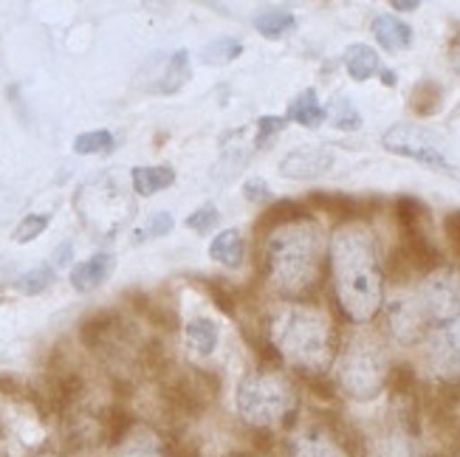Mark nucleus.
Instances as JSON below:
<instances>
[{
    "label": "nucleus",
    "instance_id": "nucleus-1",
    "mask_svg": "<svg viewBox=\"0 0 460 457\" xmlns=\"http://www.w3.org/2000/svg\"><path fill=\"white\" fill-rule=\"evenodd\" d=\"M333 291L342 313L353 322H370L382 308V266L367 229L342 226L331 241Z\"/></svg>",
    "mask_w": 460,
    "mask_h": 457
},
{
    "label": "nucleus",
    "instance_id": "nucleus-2",
    "mask_svg": "<svg viewBox=\"0 0 460 457\" xmlns=\"http://www.w3.org/2000/svg\"><path fill=\"white\" fill-rule=\"evenodd\" d=\"M269 342L296 370L323 375L333 362V325L316 308L279 305L269 320Z\"/></svg>",
    "mask_w": 460,
    "mask_h": 457
},
{
    "label": "nucleus",
    "instance_id": "nucleus-3",
    "mask_svg": "<svg viewBox=\"0 0 460 457\" xmlns=\"http://www.w3.org/2000/svg\"><path fill=\"white\" fill-rule=\"evenodd\" d=\"M323 268V232L311 221L279 226L266 243V274L279 294L299 296L316 286Z\"/></svg>",
    "mask_w": 460,
    "mask_h": 457
},
{
    "label": "nucleus",
    "instance_id": "nucleus-4",
    "mask_svg": "<svg viewBox=\"0 0 460 457\" xmlns=\"http://www.w3.org/2000/svg\"><path fill=\"white\" fill-rule=\"evenodd\" d=\"M339 387H342L356 401H373L385 390L390 379L387 353L378 336L373 333H356L350 345L345 347L336 370Z\"/></svg>",
    "mask_w": 460,
    "mask_h": 457
},
{
    "label": "nucleus",
    "instance_id": "nucleus-5",
    "mask_svg": "<svg viewBox=\"0 0 460 457\" xmlns=\"http://www.w3.org/2000/svg\"><path fill=\"white\" fill-rule=\"evenodd\" d=\"M296 409L294 387L277 373H252L237 384V412L249 426L271 429Z\"/></svg>",
    "mask_w": 460,
    "mask_h": 457
},
{
    "label": "nucleus",
    "instance_id": "nucleus-6",
    "mask_svg": "<svg viewBox=\"0 0 460 457\" xmlns=\"http://www.w3.org/2000/svg\"><path fill=\"white\" fill-rule=\"evenodd\" d=\"M382 145L395 153V155H404V158H412V162L424 164L429 170H438V172H447V175H455L457 167L449 158V150H447V142L441 136H435L432 130L427 127H415V125H393Z\"/></svg>",
    "mask_w": 460,
    "mask_h": 457
},
{
    "label": "nucleus",
    "instance_id": "nucleus-7",
    "mask_svg": "<svg viewBox=\"0 0 460 457\" xmlns=\"http://www.w3.org/2000/svg\"><path fill=\"white\" fill-rule=\"evenodd\" d=\"M429 365L447 384L460 382V313L444 316L427 325Z\"/></svg>",
    "mask_w": 460,
    "mask_h": 457
},
{
    "label": "nucleus",
    "instance_id": "nucleus-8",
    "mask_svg": "<svg viewBox=\"0 0 460 457\" xmlns=\"http://www.w3.org/2000/svg\"><path fill=\"white\" fill-rule=\"evenodd\" d=\"M387 320H390V330L402 345H415L427 339V316H424V305L415 294H402L395 296L387 308Z\"/></svg>",
    "mask_w": 460,
    "mask_h": 457
},
{
    "label": "nucleus",
    "instance_id": "nucleus-9",
    "mask_svg": "<svg viewBox=\"0 0 460 457\" xmlns=\"http://www.w3.org/2000/svg\"><path fill=\"white\" fill-rule=\"evenodd\" d=\"M142 74L150 79L147 88L153 93H175L190 79V54L184 48H178L172 54H155L142 68Z\"/></svg>",
    "mask_w": 460,
    "mask_h": 457
},
{
    "label": "nucleus",
    "instance_id": "nucleus-10",
    "mask_svg": "<svg viewBox=\"0 0 460 457\" xmlns=\"http://www.w3.org/2000/svg\"><path fill=\"white\" fill-rule=\"evenodd\" d=\"M333 167V150L325 145H311V147H296L291 150L283 162H279V172L294 181H305V178H316Z\"/></svg>",
    "mask_w": 460,
    "mask_h": 457
},
{
    "label": "nucleus",
    "instance_id": "nucleus-11",
    "mask_svg": "<svg viewBox=\"0 0 460 457\" xmlns=\"http://www.w3.org/2000/svg\"><path fill=\"white\" fill-rule=\"evenodd\" d=\"M167 395V401L172 409L178 412H187V415H195V412H201L207 407V373H184V375H178V379H172L164 390Z\"/></svg>",
    "mask_w": 460,
    "mask_h": 457
},
{
    "label": "nucleus",
    "instance_id": "nucleus-12",
    "mask_svg": "<svg viewBox=\"0 0 460 457\" xmlns=\"http://www.w3.org/2000/svg\"><path fill=\"white\" fill-rule=\"evenodd\" d=\"M291 457H350L345 446L336 441V435L325 426H303L291 438Z\"/></svg>",
    "mask_w": 460,
    "mask_h": 457
},
{
    "label": "nucleus",
    "instance_id": "nucleus-13",
    "mask_svg": "<svg viewBox=\"0 0 460 457\" xmlns=\"http://www.w3.org/2000/svg\"><path fill=\"white\" fill-rule=\"evenodd\" d=\"M113 457H170V452L164 449L162 438L153 429L133 424L125 438L116 444Z\"/></svg>",
    "mask_w": 460,
    "mask_h": 457
},
{
    "label": "nucleus",
    "instance_id": "nucleus-14",
    "mask_svg": "<svg viewBox=\"0 0 460 457\" xmlns=\"http://www.w3.org/2000/svg\"><path fill=\"white\" fill-rule=\"evenodd\" d=\"M113 266H116V260H113V254H108V251H99V254L88 257V260L76 263L74 271H71L74 291L88 294V291L99 288L113 274Z\"/></svg>",
    "mask_w": 460,
    "mask_h": 457
},
{
    "label": "nucleus",
    "instance_id": "nucleus-15",
    "mask_svg": "<svg viewBox=\"0 0 460 457\" xmlns=\"http://www.w3.org/2000/svg\"><path fill=\"white\" fill-rule=\"evenodd\" d=\"M373 37L378 40V46H385L387 51H404L412 43V29L395 14H378L373 20Z\"/></svg>",
    "mask_w": 460,
    "mask_h": 457
},
{
    "label": "nucleus",
    "instance_id": "nucleus-16",
    "mask_svg": "<svg viewBox=\"0 0 460 457\" xmlns=\"http://www.w3.org/2000/svg\"><path fill=\"white\" fill-rule=\"evenodd\" d=\"M243 254H246V243H243V234L237 229H226L215 237L209 243V257L215 263H221L226 268H240L243 266Z\"/></svg>",
    "mask_w": 460,
    "mask_h": 457
},
{
    "label": "nucleus",
    "instance_id": "nucleus-17",
    "mask_svg": "<svg viewBox=\"0 0 460 457\" xmlns=\"http://www.w3.org/2000/svg\"><path fill=\"white\" fill-rule=\"evenodd\" d=\"M133 189L138 195H155L175 184V170L172 167H133Z\"/></svg>",
    "mask_w": 460,
    "mask_h": 457
},
{
    "label": "nucleus",
    "instance_id": "nucleus-18",
    "mask_svg": "<svg viewBox=\"0 0 460 457\" xmlns=\"http://www.w3.org/2000/svg\"><path fill=\"white\" fill-rule=\"evenodd\" d=\"M288 119H291V122H296V125H303V127H319L328 116H325V108L319 105L316 91L308 88V91H303V93H299V96L294 99V102H291Z\"/></svg>",
    "mask_w": 460,
    "mask_h": 457
},
{
    "label": "nucleus",
    "instance_id": "nucleus-19",
    "mask_svg": "<svg viewBox=\"0 0 460 457\" xmlns=\"http://www.w3.org/2000/svg\"><path fill=\"white\" fill-rule=\"evenodd\" d=\"M187 336V345L192 353L198 356H209L215 347H217V339H221V330H217V325L212 320H207V316H198V320H192L184 330Z\"/></svg>",
    "mask_w": 460,
    "mask_h": 457
},
{
    "label": "nucleus",
    "instance_id": "nucleus-20",
    "mask_svg": "<svg viewBox=\"0 0 460 457\" xmlns=\"http://www.w3.org/2000/svg\"><path fill=\"white\" fill-rule=\"evenodd\" d=\"M345 68H348V74L356 79V83H365V79H370L378 68H382V63H378V54L370 46L353 43L345 51Z\"/></svg>",
    "mask_w": 460,
    "mask_h": 457
},
{
    "label": "nucleus",
    "instance_id": "nucleus-21",
    "mask_svg": "<svg viewBox=\"0 0 460 457\" xmlns=\"http://www.w3.org/2000/svg\"><path fill=\"white\" fill-rule=\"evenodd\" d=\"M296 221H308V212H305V207L303 204H296V201H277V204H271L269 209H266V215H263V221H260V232H274V229H279V226H288V224H296Z\"/></svg>",
    "mask_w": 460,
    "mask_h": 457
},
{
    "label": "nucleus",
    "instance_id": "nucleus-22",
    "mask_svg": "<svg viewBox=\"0 0 460 457\" xmlns=\"http://www.w3.org/2000/svg\"><path fill=\"white\" fill-rule=\"evenodd\" d=\"M441 105H444V88L432 83V79H421L410 93V108L418 116H435L441 110Z\"/></svg>",
    "mask_w": 460,
    "mask_h": 457
},
{
    "label": "nucleus",
    "instance_id": "nucleus-23",
    "mask_svg": "<svg viewBox=\"0 0 460 457\" xmlns=\"http://www.w3.org/2000/svg\"><path fill=\"white\" fill-rule=\"evenodd\" d=\"M314 204L333 215V217H356L358 212H362V204L356 201V198L350 195H336V192H316L314 195Z\"/></svg>",
    "mask_w": 460,
    "mask_h": 457
},
{
    "label": "nucleus",
    "instance_id": "nucleus-24",
    "mask_svg": "<svg viewBox=\"0 0 460 457\" xmlns=\"http://www.w3.org/2000/svg\"><path fill=\"white\" fill-rule=\"evenodd\" d=\"M294 26V14L288 9H263L254 14V29L266 37H279Z\"/></svg>",
    "mask_w": 460,
    "mask_h": 457
},
{
    "label": "nucleus",
    "instance_id": "nucleus-25",
    "mask_svg": "<svg viewBox=\"0 0 460 457\" xmlns=\"http://www.w3.org/2000/svg\"><path fill=\"white\" fill-rule=\"evenodd\" d=\"M325 116L331 119V125L336 130H358L362 127V113L353 108V102L348 96H336L331 102V108L325 110Z\"/></svg>",
    "mask_w": 460,
    "mask_h": 457
},
{
    "label": "nucleus",
    "instance_id": "nucleus-26",
    "mask_svg": "<svg viewBox=\"0 0 460 457\" xmlns=\"http://www.w3.org/2000/svg\"><path fill=\"white\" fill-rule=\"evenodd\" d=\"M116 145L113 133L108 130H91V133H83L74 138V153L79 155H96V153H111Z\"/></svg>",
    "mask_w": 460,
    "mask_h": 457
},
{
    "label": "nucleus",
    "instance_id": "nucleus-27",
    "mask_svg": "<svg viewBox=\"0 0 460 457\" xmlns=\"http://www.w3.org/2000/svg\"><path fill=\"white\" fill-rule=\"evenodd\" d=\"M367 457H412V454H410V444L402 432H387L370 444Z\"/></svg>",
    "mask_w": 460,
    "mask_h": 457
},
{
    "label": "nucleus",
    "instance_id": "nucleus-28",
    "mask_svg": "<svg viewBox=\"0 0 460 457\" xmlns=\"http://www.w3.org/2000/svg\"><path fill=\"white\" fill-rule=\"evenodd\" d=\"M172 232V215L170 212H153L147 221L133 232V243H147L155 237H164Z\"/></svg>",
    "mask_w": 460,
    "mask_h": 457
},
{
    "label": "nucleus",
    "instance_id": "nucleus-29",
    "mask_svg": "<svg viewBox=\"0 0 460 457\" xmlns=\"http://www.w3.org/2000/svg\"><path fill=\"white\" fill-rule=\"evenodd\" d=\"M51 283H54V268H51V266H37V268L26 271L23 277H17V280H14V288H17L20 294L34 296V294H43Z\"/></svg>",
    "mask_w": 460,
    "mask_h": 457
},
{
    "label": "nucleus",
    "instance_id": "nucleus-30",
    "mask_svg": "<svg viewBox=\"0 0 460 457\" xmlns=\"http://www.w3.org/2000/svg\"><path fill=\"white\" fill-rule=\"evenodd\" d=\"M49 224H51V215H46V212L26 215L23 221L17 224V229L12 232V241L14 243H29V241H34V237L43 234L49 229Z\"/></svg>",
    "mask_w": 460,
    "mask_h": 457
},
{
    "label": "nucleus",
    "instance_id": "nucleus-31",
    "mask_svg": "<svg viewBox=\"0 0 460 457\" xmlns=\"http://www.w3.org/2000/svg\"><path fill=\"white\" fill-rule=\"evenodd\" d=\"M243 51V43L234 37H221V40H215V43H209L201 57H204V63H232V59Z\"/></svg>",
    "mask_w": 460,
    "mask_h": 457
},
{
    "label": "nucleus",
    "instance_id": "nucleus-32",
    "mask_svg": "<svg viewBox=\"0 0 460 457\" xmlns=\"http://www.w3.org/2000/svg\"><path fill=\"white\" fill-rule=\"evenodd\" d=\"M217 209L212 207V204H207V207H201V209H195L190 217H187V226L192 229V232H198V234H207V232H212L215 229V224H217Z\"/></svg>",
    "mask_w": 460,
    "mask_h": 457
},
{
    "label": "nucleus",
    "instance_id": "nucleus-33",
    "mask_svg": "<svg viewBox=\"0 0 460 457\" xmlns=\"http://www.w3.org/2000/svg\"><path fill=\"white\" fill-rule=\"evenodd\" d=\"M283 127H286L283 116H263V119H260V122H257V147L269 145L271 136H277Z\"/></svg>",
    "mask_w": 460,
    "mask_h": 457
},
{
    "label": "nucleus",
    "instance_id": "nucleus-34",
    "mask_svg": "<svg viewBox=\"0 0 460 457\" xmlns=\"http://www.w3.org/2000/svg\"><path fill=\"white\" fill-rule=\"evenodd\" d=\"M444 229H447V237H449V246L455 249L457 260H460V209L457 212H449L447 221H444Z\"/></svg>",
    "mask_w": 460,
    "mask_h": 457
},
{
    "label": "nucleus",
    "instance_id": "nucleus-35",
    "mask_svg": "<svg viewBox=\"0 0 460 457\" xmlns=\"http://www.w3.org/2000/svg\"><path fill=\"white\" fill-rule=\"evenodd\" d=\"M243 192H246L249 201H266V198L271 195V192H269V184L263 181V178H249L246 187H243Z\"/></svg>",
    "mask_w": 460,
    "mask_h": 457
},
{
    "label": "nucleus",
    "instance_id": "nucleus-36",
    "mask_svg": "<svg viewBox=\"0 0 460 457\" xmlns=\"http://www.w3.org/2000/svg\"><path fill=\"white\" fill-rule=\"evenodd\" d=\"M209 291H212V300L224 308V313H234V303H232V296L224 291V283H217V286H209Z\"/></svg>",
    "mask_w": 460,
    "mask_h": 457
},
{
    "label": "nucleus",
    "instance_id": "nucleus-37",
    "mask_svg": "<svg viewBox=\"0 0 460 457\" xmlns=\"http://www.w3.org/2000/svg\"><path fill=\"white\" fill-rule=\"evenodd\" d=\"M71 251H74V246H71V243H63V246H59V249L54 251L51 266H59V268L68 266V263H71Z\"/></svg>",
    "mask_w": 460,
    "mask_h": 457
},
{
    "label": "nucleus",
    "instance_id": "nucleus-38",
    "mask_svg": "<svg viewBox=\"0 0 460 457\" xmlns=\"http://www.w3.org/2000/svg\"><path fill=\"white\" fill-rule=\"evenodd\" d=\"M393 9H395V12H415L418 4H415V0H395Z\"/></svg>",
    "mask_w": 460,
    "mask_h": 457
},
{
    "label": "nucleus",
    "instance_id": "nucleus-39",
    "mask_svg": "<svg viewBox=\"0 0 460 457\" xmlns=\"http://www.w3.org/2000/svg\"><path fill=\"white\" fill-rule=\"evenodd\" d=\"M382 79H385V85H395V74L393 71H382Z\"/></svg>",
    "mask_w": 460,
    "mask_h": 457
},
{
    "label": "nucleus",
    "instance_id": "nucleus-40",
    "mask_svg": "<svg viewBox=\"0 0 460 457\" xmlns=\"http://www.w3.org/2000/svg\"><path fill=\"white\" fill-rule=\"evenodd\" d=\"M37 457H57V454H37Z\"/></svg>",
    "mask_w": 460,
    "mask_h": 457
}]
</instances>
